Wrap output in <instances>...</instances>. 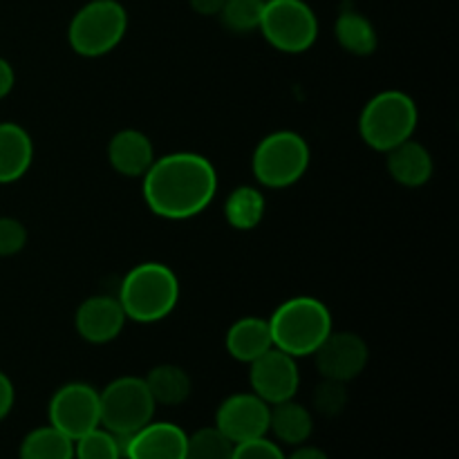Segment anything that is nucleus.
Returning a JSON list of instances; mask_svg holds the SVG:
<instances>
[{"instance_id": "f257e3e1", "label": "nucleus", "mask_w": 459, "mask_h": 459, "mask_svg": "<svg viewBox=\"0 0 459 459\" xmlns=\"http://www.w3.org/2000/svg\"><path fill=\"white\" fill-rule=\"evenodd\" d=\"M143 200L157 218L191 220L213 202L218 173L204 155L170 152L152 161L143 175Z\"/></svg>"}, {"instance_id": "f03ea898", "label": "nucleus", "mask_w": 459, "mask_h": 459, "mask_svg": "<svg viewBox=\"0 0 459 459\" xmlns=\"http://www.w3.org/2000/svg\"><path fill=\"white\" fill-rule=\"evenodd\" d=\"M273 348L290 357H312L332 332V314L323 300L314 296H296L285 300L269 318Z\"/></svg>"}, {"instance_id": "7ed1b4c3", "label": "nucleus", "mask_w": 459, "mask_h": 459, "mask_svg": "<svg viewBox=\"0 0 459 459\" xmlns=\"http://www.w3.org/2000/svg\"><path fill=\"white\" fill-rule=\"evenodd\" d=\"M117 300L130 321L157 323L178 305L179 281L166 264L142 263L126 273Z\"/></svg>"}, {"instance_id": "20e7f679", "label": "nucleus", "mask_w": 459, "mask_h": 459, "mask_svg": "<svg viewBox=\"0 0 459 459\" xmlns=\"http://www.w3.org/2000/svg\"><path fill=\"white\" fill-rule=\"evenodd\" d=\"M420 110L411 94L402 90H385L375 94L363 106L359 117V133L370 148L379 152H388L411 139L417 130Z\"/></svg>"}, {"instance_id": "39448f33", "label": "nucleus", "mask_w": 459, "mask_h": 459, "mask_svg": "<svg viewBox=\"0 0 459 459\" xmlns=\"http://www.w3.org/2000/svg\"><path fill=\"white\" fill-rule=\"evenodd\" d=\"M128 31V13L117 0H92L74 13L67 30L70 48L79 56L99 58L110 54Z\"/></svg>"}, {"instance_id": "423d86ee", "label": "nucleus", "mask_w": 459, "mask_h": 459, "mask_svg": "<svg viewBox=\"0 0 459 459\" xmlns=\"http://www.w3.org/2000/svg\"><path fill=\"white\" fill-rule=\"evenodd\" d=\"M309 143L303 134L294 130H276L260 139L251 157V170H254L258 184L267 188H287L294 186L309 169Z\"/></svg>"}, {"instance_id": "0eeeda50", "label": "nucleus", "mask_w": 459, "mask_h": 459, "mask_svg": "<svg viewBox=\"0 0 459 459\" xmlns=\"http://www.w3.org/2000/svg\"><path fill=\"white\" fill-rule=\"evenodd\" d=\"M258 30L278 52L303 54L316 43L318 18L305 0H264Z\"/></svg>"}, {"instance_id": "6e6552de", "label": "nucleus", "mask_w": 459, "mask_h": 459, "mask_svg": "<svg viewBox=\"0 0 459 459\" xmlns=\"http://www.w3.org/2000/svg\"><path fill=\"white\" fill-rule=\"evenodd\" d=\"M155 399L146 381L137 377H119L99 393L101 426L115 435H133L155 417Z\"/></svg>"}, {"instance_id": "1a4fd4ad", "label": "nucleus", "mask_w": 459, "mask_h": 459, "mask_svg": "<svg viewBox=\"0 0 459 459\" xmlns=\"http://www.w3.org/2000/svg\"><path fill=\"white\" fill-rule=\"evenodd\" d=\"M49 424L70 439L83 437L90 430L101 426L99 411V390L90 384H65L49 399Z\"/></svg>"}, {"instance_id": "9d476101", "label": "nucleus", "mask_w": 459, "mask_h": 459, "mask_svg": "<svg viewBox=\"0 0 459 459\" xmlns=\"http://www.w3.org/2000/svg\"><path fill=\"white\" fill-rule=\"evenodd\" d=\"M269 406L254 393H238L224 399L215 412V429L233 444L251 442L269 433Z\"/></svg>"}, {"instance_id": "9b49d317", "label": "nucleus", "mask_w": 459, "mask_h": 459, "mask_svg": "<svg viewBox=\"0 0 459 459\" xmlns=\"http://www.w3.org/2000/svg\"><path fill=\"white\" fill-rule=\"evenodd\" d=\"M249 384L254 394H258L269 406L290 402L296 397L300 385V372L296 359L282 350L272 348L263 357L249 363Z\"/></svg>"}, {"instance_id": "f8f14e48", "label": "nucleus", "mask_w": 459, "mask_h": 459, "mask_svg": "<svg viewBox=\"0 0 459 459\" xmlns=\"http://www.w3.org/2000/svg\"><path fill=\"white\" fill-rule=\"evenodd\" d=\"M312 357L316 359V370L321 372L323 379L348 384L366 370L370 350L366 341L354 332L332 330Z\"/></svg>"}, {"instance_id": "ddd939ff", "label": "nucleus", "mask_w": 459, "mask_h": 459, "mask_svg": "<svg viewBox=\"0 0 459 459\" xmlns=\"http://www.w3.org/2000/svg\"><path fill=\"white\" fill-rule=\"evenodd\" d=\"M126 312L112 296H90L74 314V327L88 343L106 345L121 334L126 325Z\"/></svg>"}, {"instance_id": "4468645a", "label": "nucleus", "mask_w": 459, "mask_h": 459, "mask_svg": "<svg viewBox=\"0 0 459 459\" xmlns=\"http://www.w3.org/2000/svg\"><path fill=\"white\" fill-rule=\"evenodd\" d=\"M188 435L169 421H151L126 442L124 459H186Z\"/></svg>"}, {"instance_id": "2eb2a0df", "label": "nucleus", "mask_w": 459, "mask_h": 459, "mask_svg": "<svg viewBox=\"0 0 459 459\" xmlns=\"http://www.w3.org/2000/svg\"><path fill=\"white\" fill-rule=\"evenodd\" d=\"M108 160L124 178H143L155 161V148L142 130L126 128L119 130L108 143Z\"/></svg>"}, {"instance_id": "dca6fc26", "label": "nucleus", "mask_w": 459, "mask_h": 459, "mask_svg": "<svg viewBox=\"0 0 459 459\" xmlns=\"http://www.w3.org/2000/svg\"><path fill=\"white\" fill-rule=\"evenodd\" d=\"M388 173L397 184L406 188H417L429 184L433 178V157H430L429 148L424 143L415 142V139H406L399 146L390 148L388 152Z\"/></svg>"}, {"instance_id": "f3484780", "label": "nucleus", "mask_w": 459, "mask_h": 459, "mask_svg": "<svg viewBox=\"0 0 459 459\" xmlns=\"http://www.w3.org/2000/svg\"><path fill=\"white\" fill-rule=\"evenodd\" d=\"M34 161V142L22 126L0 124V184L18 182Z\"/></svg>"}, {"instance_id": "a211bd4d", "label": "nucleus", "mask_w": 459, "mask_h": 459, "mask_svg": "<svg viewBox=\"0 0 459 459\" xmlns=\"http://www.w3.org/2000/svg\"><path fill=\"white\" fill-rule=\"evenodd\" d=\"M227 352L240 363H254L264 352L273 348L269 321L258 316H245L233 323L227 332Z\"/></svg>"}, {"instance_id": "6ab92c4d", "label": "nucleus", "mask_w": 459, "mask_h": 459, "mask_svg": "<svg viewBox=\"0 0 459 459\" xmlns=\"http://www.w3.org/2000/svg\"><path fill=\"white\" fill-rule=\"evenodd\" d=\"M269 430L290 446H300L309 439L314 430V417L309 408L300 406L294 399L272 406L269 411Z\"/></svg>"}, {"instance_id": "aec40b11", "label": "nucleus", "mask_w": 459, "mask_h": 459, "mask_svg": "<svg viewBox=\"0 0 459 459\" xmlns=\"http://www.w3.org/2000/svg\"><path fill=\"white\" fill-rule=\"evenodd\" d=\"M334 34L341 48L352 56H370L379 45L375 25L357 9H345L339 13L334 22Z\"/></svg>"}, {"instance_id": "412c9836", "label": "nucleus", "mask_w": 459, "mask_h": 459, "mask_svg": "<svg viewBox=\"0 0 459 459\" xmlns=\"http://www.w3.org/2000/svg\"><path fill=\"white\" fill-rule=\"evenodd\" d=\"M146 388L155 403L161 406H179L191 397V377L184 368L175 366V363H161L155 366L146 375Z\"/></svg>"}, {"instance_id": "4be33fe9", "label": "nucleus", "mask_w": 459, "mask_h": 459, "mask_svg": "<svg viewBox=\"0 0 459 459\" xmlns=\"http://www.w3.org/2000/svg\"><path fill=\"white\" fill-rule=\"evenodd\" d=\"M264 195L255 186H238L229 193L224 218L238 231H251L264 218Z\"/></svg>"}, {"instance_id": "5701e85b", "label": "nucleus", "mask_w": 459, "mask_h": 459, "mask_svg": "<svg viewBox=\"0 0 459 459\" xmlns=\"http://www.w3.org/2000/svg\"><path fill=\"white\" fill-rule=\"evenodd\" d=\"M21 459H74V439L63 435L61 430L49 426H40L25 435L21 442Z\"/></svg>"}, {"instance_id": "b1692460", "label": "nucleus", "mask_w": 459, "mask_h": 459, "mask_svg": "<svg viewBox=\"0 0 459 459\" xmlns=\"http://www.w3.org/2000/svg\"><path fill=\"white\" fill-rule=\"evenodd\" d=\"M236 444L224 437L215 426L188 435L186 459H233Z\"/></svg>"}, {"instance_id": "393cba45", "label": "nucleus", "mask_w": 459, "mask_h": 459, "mask_svg": "<svg viewBox=\"0 0 459 459\" xmlns=\"http://www.w3.org/2000/svg\"><path fill=\"white\" fill-rule=\"evenodd\" d=\"M263 7L264 0H224L218 16L227 30L236 31V34H247V31L258 30Z\"/></svg>"}, {"instance_id": "a878e982", "label": "nucleus", "mask_w": 459, "mask_h": 459, "mask_svg": "<svg viewBox=\"0 0 459 459\" xmlns=\"http://www.w3.org/2000/svg\"><path fill=\"white\" fill-rule=\"evenodd\" d=\"M74 459H124L119 437L99 426L74 439Z\"/></svg>"}, {"instance_id": "bb28decb", "label": "nucleus", "mask_w": 459, "mask_h": 459, "mask_svg": "<svg viewBox=\"0 0 459 459\" xmlns=\"http://www.w3.org/2000/svg\"><path fill=\"white\" fill-rule=\"evenodd\" d=\"M312 406L323 417H339L348 406V388L343 381L323 379L312 393Z\"/></svg>"}, {"instance_id": "cd10ccee", "label": "nucleus", "mask_w": 459, "mask_h": 459, "mask_svg": "<svg viewBox=\"0 0 459 459\" xmlns=\"http://www.w3.org/2000/svg\"><path fill=\"white\" fill-rule=\"evenodd\" d=\"M27 229L16 218H0V258H9L25 249Z\"/></svg>"}, {"instance_id": "c85d7f7f", "label": "nucleus", "mask_w": 459, "mask_h": 459, "mask_svg": "<svg viewBox=\"0 0 459 459\" xmlns=\"http://www.w3.org/2000/svg\"><path fill=\"white\" fill-rule=\"evenodd\" d=\"M287 455L281 451V446L269 442L267 437L251 439V442L236 444L233 448V459H285Z\"/></svg>"}, {"instance_id": "c756f323", "label": "nucleus", "mask_w": 459, "mask_h": 459, "mask_svg": "<svg viewBox=\"0 0 459 459\" xmlns=\"http://www.w3.org/2000/svg\"><path fill=\"white\" fill-rule=\"evenodd\" d=\"M13 402H16V390H13L12 379L0 370V421L12 412Z\"/></svg>"}, {"instance_id": "7c9ffc66", "label": "nucleus", "mask_w": 459, "mask_h": 459, "mask_svg": "<svg viewBox=\"0 0 459 459\" xmlns=\"http://www.w3.org/2000/svg\"><path fill=\"white\" fill-rule=\"evenodd\" d=\"M13 83H16V74H13L12 63L0 56V99H4L12 92Z\"/></svg>"}, {"instance_id": "2f4dec72", "label": "nucleus", "mask_w": 459, "mask_h": 459, "mask_svg": "<svg viewBox=\"0 0 459 459\" xmlns=\"http://www.w3.org/2000/svg\"><path fill=\"white\" fill-rule=\"evenodd\" d=\"M188 3H191V7L195 9L200 16H218L224 0H188Z\"/></svg>"}, {"instance_id": "473e14b6", "label": "nucleus", "mask_w": 459, "mask_h": 459, "mask_svg": "<svg viewBox=\"0 0 459 459\" xmlns=\"http://www.w3.org/2000/svg\"><path fill=\"white\" fill-rule=\"evenodd\" d=\"M285 459H330V457H327L325 453L316 446H299L290 457H285Z\"/></svg>"}]
</instances>
